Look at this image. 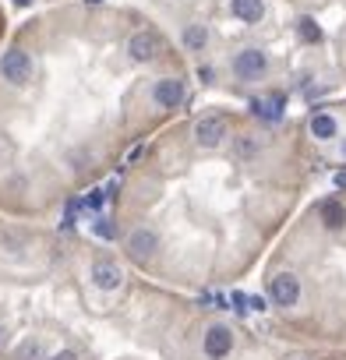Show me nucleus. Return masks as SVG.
Instances as JSON below:
<instances>
[{"instance_id": "1", "label": "nucleus", "mask_w": 346, "mask_h": 360, "mask_svg": "<svg viewBox=\"0 0 346 360\" xmlns=\"http://www.w3.org/2000/svg\"><path fill=\"white\" fill-rule=\"evenodd\" d=\"M0 75L11 85H29L32 81V57L25 49H8L4 61H0Z\"/></svg>"}, {"instance_id": "2", "label": "nucleus", "mask_w": 346, "mask_h": 360, "mask_svg": "<svg viewBox=\"0 0 346 360\" xmlns=\"http://www.w3.org/2000/svg\"><path fill=\"white\" fill-rule=\"evenodd\" d=\"M269 300L279 304V307H294V304L301 300V283H297V276H290V272L272 276V283H269Z\"/></svg>"}, {"instance_id": "3", "label": "nucleus", "mask_w": 346, "mask_h": 360, "mask_svg": "<svg viewBox=\"0 0 346 360\" xmlns=\"http://www.w3.org/2000/svg\"><path fill=\"white\" fill-rule=\"evenodd\" d=\"M230 134V124L223 120V117H202L198 124H195V141L198 145H205V148H216V145H223V138Z\"/></svg>"}, {"instance_id": "4", "label": "nucleus", "mask_w": 346, "mask_h": 360, "mask_svg": "<svg viewBox=\"0 0 346 360\" xmlns=\"http://www.w3.org/2000/svg\"><path fill=\"white\" fill-rule=\"evenodd\" d=\"M92 283H96L103 293H113V290H121L124 272H121V265H117V262L99 258V262H92Z\"/></svg>"}, {"instance_id": "5", "label": "nucleus", "mask_w": 346, "mask_h": 360, "mask_svg": "<svg viewBox=\"0 0 346 360\" xmlns=\"http://www.w3.org/2000/svg\"><path fill=\"white\" fill-rule=\"evenodd\" d=\"M265 54L262 49H241V54L234 57V75L241 78V81H251V78H258L262 71H265Z\"/></svg>"}, {"instance_id": "6", "label": "nucleus", "mask_w": 346, "mask_h": 360, "mask_svg": "<svg viewBox=\"0 0 346 360\" xmlns=\"http://www.w3.org/2000/svg\"><path fill=\"white\" fill-rule=\"evenodd\" d=\"M230 350H234V332H230L226 325H212L205 332V357L209 360H223Z\"/></svg>"}, {"instance_id": "7", "label": "nucleus", "mask_w": 346, "mask_h": 360, "mask_svg": "<svg viewBox=\"0 0 346 360\" xmlns=\"http://www.w3.org/2000/svg\"><path fill=\"white\" fill-rule=\"evenodd\" d=\"M156 247H159V237L152 230H145V226H138L128 237V251H131V258H138V262H149L152 254H156Z\"/></svg>"}, {"instance_id": "8", "label": "nucleus", "mask_w": 346, "mask_h": 360, "mask_svg": "<svg viewBox=\"0 0 346 360\" xmlns=\"http://www.w3.org/2000/svg\"><path fill=\"white\" fill-rule=\"evenodd\" d=\"M128 54L135 57V61H156V54H159V39L152 36V32H135L131 36V42H128Z\"/></svg>"}, {"instance_id": "9", "label": "nucleus", "mask_w": 346, "mask_h": 360, "mask_svg": "<svg viewBox=\"0 0 346 360\" xmlns=\"http://www.w3.org/2000/svg\"><path fill=\"white\" fill-rule=\"evenodd\" d=\"M184 85L177 81V78H163L159 85H156V102L159 107H166V110H173V107H181L184 102Z\"/></svg>"}, {"instance_id": "10", "label": "nucleus", "mask_w": 346, "mask_h": 360, "mask_svg": "<svg viewBox=\"0 0 346 360\" xmlns=\"http://www.w3.org/2000/svg\"><path fill=\"white\" fill-rule=\"evenodd\" d=\"M230 11L237 15V22H248V25H255V22H262V15H265V4H262V0H230Z\"/></svg>"}, {"instance_id": "11", "label": "nucleus", "mask_w": 346, "mask_h": 360, "mask_svg": "<svg viewBox=\"0 0 346 360\" xmlns=\"http://www.w3.org/2000/svg\"><path fill=\"white\" fill-rule=\"evenodd\" d=\"M251 114H255L258 120L276 124V120L283 117V99H279V95H272V99H255V102H251Z\"/></svg>"}, {"instance_id": "12", "label": "nucleus", "mask_w": 346, "mask_h": 360, "mask_svg": "<svg viewBox=\"0 0 346 360\" xmlns=\"http://www.w3.org/2000/svg\"><path fill=\"white\" fill-rule=\"evenodd\" d=\"M318 212H322V223L329 226V230H339V226H346V209H343V205L339 201H322L318 205Z\"/></svg>"}, {"instance_id": "13", "label": "nucleus", "mask_w": 346, "mask_h": 360, "mask_svg": "<svg viewBox=\"0 0 346 360\" xmlns=\"http://www.w3.org/2000/svg\"><path fill=\"white\" fill-rule=\"evenodd\" d=\"M311 134L322 138V141L336 138V117H329V114H315V117H311Z\"/></svg>"}, {"instance_id": "14", "label": "nucleus", "mask_w": 346, "mask_h": 360, "mask_svg": "<svg viewBox=\"0 0 346 360\" xmlns=\"http://www.w3.org/2000/svg\"><path fill=\"white\" fill-rule=\"evenodd\" d=\"M18 360H46L43 343H39V339H25V343L18 346Z\"/></svg>"}, {"instance_id": "15", "label": "nucleus", "mask_w": 346, "mask_h": 360, "mask_svg": "<svg viewBox=\"0 0 346 360\" xmlns=\"http://www.w3.org/2000/svg\"><path fill=\"white\" fill-rule=\"evenodd\" d=\"M205 39H209V36H205V29H198V25H191V29L184 32V46H188V49H202Z\"/></svg>"}, {"instance_id": "16", "label": "nucleus", "mask_w": 346, "mask_h": 360, "mask_svg": "<svg viewBox=\"0 0 346 360\" xmlns=\"http://www.w3.org/2000/svg\"><path fill=\"white\" fill-rule=\"evenodd\" d=\"M297 29H301V36H304L308 42H322V29H318L311 18H301V22H297Z\"/></svg>"}, {"instance_id": "17", "label": "nucleus", "mask_w": 346, "mask_h": 360, "mask_svg": "<svg viewBox=\"0 0 346 360\" xmlns=\"http://www.w3.org/2000/svg\"><path fill=\"white\" fill-rule=\"evenodd\" d=\"M244 304H248V311H265V300L262 297H244Z\"/></svg>"}, {"instance_id": "18", "label": "nucleus", "mask_w": 346, "mask_h": 360, "mask_svg": "<svg viewBox=\"0 0 346 360\" xmlns=\"http://www.w3.org/2000/svg\"><path fill=\"white\" fill-rule=\"evenodd\" d=\"M96 233H99V237H113V226H110L106 219H99V223H96Z\"/></svg>"}, {"instance_id": "19", "label": "nucleus", "mask_w": 346, "mask_h": 360, "mask_svg": "<svg viewBox=\"0 0 346 360\" xmlns=\"http://www.w3.org/2000/svg\"><path fill=\"white\" fill-rule=\"evenodd\" d=\"M85 205H89V209H99V205H103V194H99V191H96V194H89V198H85Z\"/></svg>"}, {"instance_id": "20", "label": "nucleus", "mask_w": 346, "mask_h": 360, "mask_svg": "<svg viewBox=\"0 0 346 360\" xmlns=\"http://www.w3.org/2000/svg\"><path fill=\"white\" fill-rule=\"evenodd\" d=\"M46 360H78L71 350H61V353H53V357H46Z\"/></svg>"}, {"instance_id": "21", "label": "nucleus", "mask_w": 346, "mask_h": 360, "mask_svg": "<svg viewBox=\"0 0 346 360\" xmlns=\"http://www.w3.org/2000/svg\"><path fill=\"white\" fill-rule=\"evenodd\" d=\"M255 148H258V145H255V141H248V138H244V141H241V152H244V156H248V152H255Z\"/></svg>"}, {"instance_id": "22", "label": "nucleus", "mask_w": 346, "mask_h": 360, "mask_svg": "<svg viewBox=\"0 0 346 360\" xmlns=\"http://www.w3.org/2000/svg\"><path fill=\"white\" fill-rule=\"evenodd\" d=\"M336 184H339V187H346V173H336Z\"/></svg>"}, {"instance_id": "23", "label": "nucleus", "mask_w": 346, "mask_h": 360, "mask_svg": "<svg viewBox=\"0 0 346 360\" xmlns=\"http://www.w3.org/2000/svg\"><path fill=\"white\" fill-rule=\"evenodd\" d=\"M15 4H22V8H25V4H29V0H15Z\"/></svg>"}, {"instance_id": "24", "label": "nucleus", "mask_w": 346, "mask_h": 360, "mask_svg": "<svg viewBox=\"0 0 346 360\" xmlns=\"http://www.w3.org/2000/svg\"><path fill=\"white\" fill-rule=\"evenodd\" d=\"M294 360H308V357H294Z\"/></svg>"}, {"instance_id": "25", "label": "nucleus", "mask_w": 346, "mask_h": 360, "mask_svg": "<svg viewBox=\"0 0 346 360\" xmlns=\"http://www.w3.org/2000/svg\"><path fill=\"white\" fill-rule=\"evenodd\" d=\"M89 4H99V0H89Z\"/></svg>"}, {"instance_id": "26", "label": "nucleus", "mask_w": 346, "mask_h": 360, "mask_svg": "<svg viewBox=\"0 0 346 360\" xmlns=\"http://www.w3.org/2000/svg\"><path fill=\"white\" fill-rule=\"evenodd\" d=\"M0 152H8V148H4V145H0Z\"/></svg>"}]
</instances>
